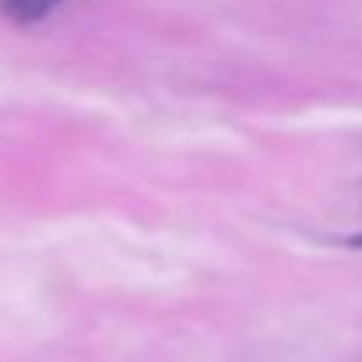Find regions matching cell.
Wrapping results in <instances>:
<instances>
[{
  "label": "cell",
  "mask_w": 362,
  "mask_h": 362,
  "mask_svg": "<svg viewBox=\"0 0 362 362\" xmlns=\"http://www.w3.org/2000/svg\"><path fill=\"white\" fill-rule=\"evenodd\" d=\"M64 0H0V18L14 21V25H35L42 18H49Z\"/></svg>",
  "instance_id": "cell-1"
},
{
  "label": "cell",
  "mask_w": 362,
  "mask_h": 362,
  "mask_svg": "<svg viewBox=\"0 0 362 362\" xmlns=\"http://www.w3.org/2000/svg\"><path fill=\"white\" fill-rule=\"evenodd\" d=\"M349 246H356V250H362V233H359V236H352V240H349Z\"/></svg>",
  "instance_id": "cell-2"
}]
</instances>
